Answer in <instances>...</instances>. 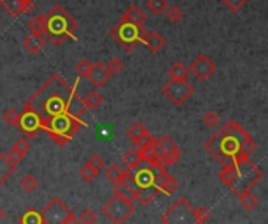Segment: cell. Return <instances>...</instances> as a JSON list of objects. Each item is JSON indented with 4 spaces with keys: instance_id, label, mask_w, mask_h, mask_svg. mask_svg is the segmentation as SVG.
Returning a JSON list of instances; mask_svg holds the SVG:
<instances>
[{
    "instance_id": "6da1fadb",
    "label": "cell",
    "mask_w": 268,
    "mask_h": 224,
    "mask_svg": "<svg viewBox=\"0 0 268 224\" xmlns=\"http://www.w3.org/2000/svg\"><path fill=\"white\" fill-rule=\"evenodd\" d=\"M80 78L69 85L60 74L54 72L24 102L22 108L35 113L44 130L58 146H65L86 125L82 116L86 107L77 91Z\"/></svg>"
},
{
    "instance_id": "7a4b0ae2",
    "label": "cell",
    "mask_w": 268,
    "mask_h": 224,
    "mask_svg": "<svg viewBox=\"0 0 268 224\" xmlns=\"http://www.w3.org/2000/svg\"><path fill=\"white\" fill-rule=\"evenodd\" d=\"M257 145L245 129L235 121H226L219 129L204 143L206 149L221 166L248 160Z\"/></svg>"
},
{
    "instance_id": "3957f363",
    "label": "cell",
    "mask_w": 268,
    "mask_h": 224,
    "mask_svg": "<svg viewBox=\"0 0 268 224\" xmlns=\"http://www.w3.org/2000/svg\"><path fill=\"white\" fill-rule=\"evenodd\" d=\"M219 181L228 185L235 195L240 196L242 193L253 190L263 177V172L259 166L248 160H242L239 163L223 166V169L218 174Z\"/></svg>"
},
{
    "instance_id": "277c9868",
    "label": "cell",
    "mask_w": 268,
    "mask_h": 224,
    "mask_svg": "<svg viewBox=\"0 0 268 224\" xmlns=\"http://www.w3.org/2000/svg\"><path fill=\"white\" fill-rule=\"evenodd\" d=\"M78 24L61 5H54L44 14V36L51 39L54 46H61L66 39L77 41Z\"/></svg>"
},
{
    "instance_id": "5b68a950",
    "label": "cell",
    "mask_w": 268,
    "mask_h": 224,
    "mask_svg": "<svg viewBox=\"0 0 268 224\" xmlns=\"http://www.w3.org/2000/svg\"><path fill=\"white\" fill-rule=\"evenodd\" d=\"M110 35L125 52H132L138 44H145L148 31L143 25H133L119 21L112 27Z\"/></svg>"
},
{
    "instance_id": "8992f818",
    "label": "cell",
    "mask_w": 268,
    "mask_h": 224,
    "mask_svg": "<svg viewBox=\"0 0 268 224\" xmlns=\"http://www.w3.org/2000/svg\"><path fill=\"white\" fill-rule=\"evenodd\" d=\"M135 212L133 201L124 198L118 193L113 195L112 199H108L102 205V213L115 224H124Z\"/></svg>"
},
{
    "instance_id": "52a82bcc",
    "label": "cell",
    "mask_w": 268,
    "mask_h": 224,
    "mask_svg": "<svg viewBox=\"0 0 268 224\" xmlns=\"http://www.w3.org/2000/svg\"><path fill=\"white\" fill-rule=\"evenodd\" d=\"M165 224H198L193 205L185 198H179L169 209L162 215Z\"/></svg>"
},
{
    "instance_id": "ba28073f",
    "label": "cell",
    "mask_w": 268,
    "mask_h": 224,
    "mask_svg": "<svg viewBox=\"0 0 268 224\" xmlns=\"http://www.w3.org/2000/svg\"><path fill=\"white\" fill-rule=\"evenodd\" d=\"M39 213L42 218V224H65L68 219L74 216L69 207L60 198L51 199L49 204H47Z\"/></svg>"
},
{
    "instance_id": "9c48e42d",
    "label": "cell",
    "mask_w": 268,
    "mask_h": 224,
    "mask_svg": "<svg viewBox=\"0 0 268 224\" xmlns=\"http://www.w3.org/2000/svg\"><path fill=\"white\" fill-rule=\"evenodd\" d=\"M165 98L172 105H182L193 96V86L188 83V80H169L163 86Z\"/></svg>"
},
{
    "instance_id": "30bf717a",
    "label": "cell",
    "mask_w": 268,
    "mask_h": 224,
    "mask_svg": "<svg viewBox=\"0 0 268 224\" xmlns=\"http://www.w3.org/2000/svg\"><path fill=\"white\" fill-rule=\"evenodd\" d=\"M188 71H190L198 80H207L216 72V65L210 57L201 54L190 63Z\"/></svg>"
},
{
    "instance_id": "8fae6325",
    "label": "cell",
    "mask_w": 268,
    "mask_h": 224,
    "mask_svg": "<svg viewBox=\"0 0 268 224\" xmlns=\"http://www.w3.org/2000/svg\"><path fill=\"white\" fill-rule=\"evenodd\" d=\"M16 127H19V129L24 132V135L28 138H33L41 130L38 116L28 110H24V108H22V111H19V121H18V125Z\"/></svg>"
},
{
    "instance_id": "7c38bea8",
    "label": "cell",
    "mask_w": 268,
    "mask_h": 224,
    "mask_svg": "<svg viewBox=\"0 0 268 224\" xmlns=\"http://www.w3.org/2000/svg\"><path fill=\"white\" fill-rule=\"evenodd\" d=\"M125 137L132 140V143H133L135 148H141V146H145L146 143L149 141L151 133H149V130L146 129V125H143V122L135 121V122L129 127V129L125 130Z\"/></svg>"
},
{
    "instance_id": "4fadbf2b",
    "label": "cell",
    "mask_w": 268,
    "mask_h": 224,
    "mask_svg": "<svg viewBox=\"0 0 268 224\" xmlns=\"http://www.w3.org/2000/svg\"><path fill=\"white\" fill-rule=\"evenodd\" d=\"M112 77L113 75L108 72V69H107V66L104 65V63L102 61H96L91 66V71H90V74H88L86 78L96 88H101V86H105V83H108Z\"/></svg>"
},
{
    "instance_id": "5bb4252c",
    "label": "cell",
    "mask_w": 268,
    "mask_h": 224,
    "mask_svg": "<svg viewBox=\"0 0 268 224\" xmlns=\"http://www.w3.org/2000/svg\"><path fill=\"white\" fill-rule=\"evenodd\" d=\"M22 46L30 55H38L46 47V38L39 33H28L27 36H24Z\"/></svg>"
},
{
    "instance_id": "9a60e30c",
    "label": "cell",
    "mask_w": 268,
    "mask_h": 224,
    "mask_svg": "<svg viewBox=\"0 0 268 224\" xmlns=\"http://www.w3.org/2000/svg\"><path fill=\"white\" fill-rule=\"evenodd\" d=\"M121 21L122 22L133 24V25H143L148 21V16H146V13L141 10L138 5H132V7H129L127 10L122 13Z\"/></svg>"
},
{
    "instance_id": "2e32d148",
    "label": "cell",
    "mask_w": 268,
    "mask_h": 224,
    "mask_svg": "<svg viewBox=\"0 0 268 224\" xmlns=\"http://www.w3.org/2000/svg\"><path fill=\"white\" fill-rule=\"evenodd\" d=\"M159 195H160L159 185L152 184V185H149V187H145V188L137 190L135 195H133V201H138L141 205H149Z\"/></svg>"
},
{
    "instance_id": "e0dca14e",
    "label": "cell",
    "mask_w": 268,
    "mask_h": 224,
    "mask_svg": "<svg viewBox=\"0 0 268 224\" xmlns=\"http://www.w3.org/2000/svg\"><path fill=\"white\" fill-rule=\"evenodd\" d=\"M141 160H143V158H141L140 149L133 146L129 151H125V154L121 157V163H122L125 171H132L135 166H138L141 163Z\"/></svg>"
},
{
    "instance_id": "ac0fdd59",
    "label": "cell",
    "mask_w": 268,
    "mask_h": 224,
    "mask_svg": "<svg viewBox=\"0 0 268 224\" xmlns=\"http://www.w3.org/2000/svg\"><path fill=\"white\" fill-rule=\"evenodd\" d=\"M165 44H166V39L162 33H159V31H148L146 39H145V46L151 52H154V54L160 52L165 47Z\"/></svg>"
},
{
    "instance_id": "d6986e66",
    "label": "cell",
    "mask_w": 268,
    "mask_h": 224,
    "mask_svg": "<svg viewBox=\"0 0 268 224\" xmlns=\"http://www.w3.org/2000/svg\"><path fill=\"white\" fill-rule=\"evenodd\" d=\"M14 171H16V166L10 162L8 157L0 151V187L11 177Z\"/></svg>"
},
{
    "instance_id": "ffe728a7",
    "label": "cell",
    "mask_w": 268,
    "mask_h": 224,
    "mask_svg": "<svg viewBox=\"0 0 268 224\" xmlns=\"http://www.w3.org/2000/svg\"><path fill=\"white\" fill-rule=\"evenodd\" d=\"M82 101H83L86 110H96V108H99L102 105L104 96L98 89H91V91L86 93L85 98H82Z\"/></svg>"
},
{
    "instance_id": "44dd1931",
    "label": "cell",
    "mask_w": 268,
    "mask_h": 224,
    "mask_svg": "<svg viewBox=\"0 0 268 224\" xmlns=\"http://www.w3.org/2000/svg\"><path fill=\"white\" fill-rule=\"evenodd\" d=\"M179 188V182L176 181L174 175H171L169 172L165 175V177L162 179V182L159 184V190H160V193L163 195H172V193H176V190Z\"/></svg>"
},
{
    "instance_id": "7402d4cb",
    "label": "cell",
    "mask_w": 268,
    "mask_h": 224,
    "mask_svg": "<svg viewBox=\"0 0 268 224\" xmlns=\"http://www.w3.org/2000/svg\"><path fill=\"white\" fill-rule=\"evenodd\" d=\"M157 141H159V145H160V148H162V151H163V155L165 154H176V155H181V148L176 145V141L172 140L171 137H168V135H163V137H160V138H157ZM162 155V157H163ZM162 160V158H160Z\"/></svg>"
},
{
    "instance_id": "603a6c76",
    "label": "cell",
    "mask_w": 268,
    "mask_h": 224,
    "mask_svg": "<svg viewBox=\"0 0 268 224\" xmlns=\"http://www.w3.org/2000/svg\"><path fill=\"white\" fill-rule=\"evenodd\" d=\"M168 75L171 80H187L188 75H190V71L184 65V63H174L169 69H168Z\"/></svg>"
},
{
    "instance_id": "cb8c5ba5",
    "label": "cell",
    "mask_w": 268,
    "mask_h": 224,
    "mask_svg": "<svg viewBox=\"0 0 268 224\" xmlns=\"http://www.w3.org/2000/svg\"><path fill=\"white\" fill-rule=\"evenodd\" d=\"M0 7H2L11 18H18L22 14V0H0Z\"/></svg>"
},
{
    "instance_id": "d4e9b609",
    "label": "cell",
    "mask_w": 268,
    "mask_h": 224,
    "mask_svg": "<svg viewBox=\"0 0 268 224\" xmlns=\"http://www.w3.org/2000/svg\"><path fill=\"white\" fill-rule=\"evenodd\" d=\"M239 199H240V205L243 207V209H246V210H254L256 207L259 205V198L256 195L251 193V191L242 193L239 196Z\"/></svg>"
},
{
    "instance_id": "484cf974",
    "label": "cell",
    "mask_w": 268,
    "mask_h": 224,
    "mask_svg": "<svg viewBox=\"0 0 268 224\" xmlns=\"http://www.w3.org/2000/svg\"><path fill=\"white\" fill-rule=\"evenodd\" d=\"M19 224H42L41 213L36 209H30V210H27L25 213L21 215Z\"/></svg>"
},
{
    "instance_id": "4316f807",
    "label": "cell",
    "mask_w": 268,
    "mask_h": 224,
    "mask_svg": "<svg viewBox=\"0 0 268 224\" xmlns=\"http://www.w3.org/2000/svg\"><path fill=\"white\" fill-rule=\"evenodd\" d=\"M146 7L154 16H162L168 10V0H148Z\"/></svg>"
},
{
    "instance_id": "83f0119b",
    "label": "cell",
    "mask_w": 268,
    "mask_h": 224,
    "mask_svg": "<svg viewBox=\"0 0 268 224\" xmlns=\"http://www.w3.org/2000/svg\"><path fill=\"white\" fill-rule=\"evenodd\" d=\"M30 33H39L44 35V16L42 14H36L35 18H31L27 24Z\"/></svg>"
},
{
    "instance_id": "f1b7e54d",
    "label": "cell",
    "mask_w": 268,
    "mask_h": 224,
    "mask_svg": "<svg viewBox=\"0 0 268 224\" xmlns=\"http://www.w3.org/2000/svg\"><path fill=\"white\" fill-rule=\"evenodd\" d=\"M122 174H124V169L119 166V165H112V166H108L107 168V171H105V175H107V179L110 181V182H113V184H118V182H121V179H122Z\"/></svg>"
},
{
    "instance_id": "f546056e",
    "label": "cell",
    "mask_w": 268,
    "mask_h": 224,
    "mask_svg": "<svg viewBox=\"0 0 268 224\" xmlns=\"http://www.w3.org/2000/svg\"><path fill=\"white\" fill-rule=\"evenodd\" d=\"M21 187L27 191V193H33V191L38 188V179L33 174H25L21 181Z\"/></svg>"
},
{
    "instance_id": "4dcf8cb0",
    "label": "cell",
    "mask_w": 268,
    "mask_h": 224,
    "mask_svg": "<svg viewBox=\"0 0 268 224\" xmlns=\"http://www.w3.org/2000/svg\"><path fill=\"white\" fill-rule=\"evenodd\" d=\"M78 175H80V179H82L83 182H93V181L99 175V172L86 163V165H83V166L80 168V171H78Z\"/></svg>"
},
{
    "instance_id": "1f68e13d",
    "label": "cell",
    "mask_w": 268,
    "mask_h": 224,
    "mask_svg": "<svg viewBox=\"0 0 268 224\" xmlns=\"http://www.w3.org/2000/svg\"><path fill=\"white\" fill-rule=\"evenodd\" d=\"M91 66H93V63H90L86 58L78 61L75 65V74L78 75V78H86L91 71Z\"/></svg>"
},
{
    "instance_id": "d6a6232c",
    "label": "cell",
    "mask_w": 268,
    "mask_h": 224,
    "mask_svg": "<svg viewBox=\"0 0 268 224\" xmlns=\"http://www.w3.org/2000/svg\"><path fill=\"white\" fill-rule=\"evenodd\" d=\"M2 119H4L8 125L16 127V125H18V121H19V111L14 110V108H7L4 113H2Z\"/></svg>"
},
{
    "instance_id": "836d02e7",
    "label": "cell",
    "mask_w": 268,
    "mask_h": 224,
    "mask_svg": "<svg viewBox=\"0 0 268 224\" xmlns=\"http://www.w3.org/2000/svg\"><path fill=\"white\" fill-rule=\"evenodd\" d=\"M113 185H115V187H113V191H115V193H118V195H121V196H124V198H127V199L133 201L135 191H133L130 187H127V185L122 184V182H118V184H113Z\"/></svg>"
},
{
    "instance_id": "e575fe53",
    "label": "cell",
    "mask_w": 268,
    "mask_h": 224,
    "mask_svg": "<svg viewBox=\"0 0 268 224\" xmlns=\"http://www.w3.org/2000/svg\"><path fill=\"white\" fill-rule=\"evenodd\" d=\"M107 69H108L110 74L115 75V74H118V72H121L124 69V61L119 57L110 58V61L107 63Z\"/></svg>"
},
{
    "instance_id": "d590c367",
    "label": "cell",
    "mask_w": 268,
    "mask_h": 224,
    "mask_svg": "<svg viewBox=\"0 0 268 224\" xmlns=\"http://www.w3.org/2000/svg\"><path fill=\"white\" fill-rule=\"evenodd\" d=\"M165 13H166L168 19H169L172 24H179V22L184 19V11H182L179 7H171V8H168Z\"/></svg>"
},
{
    "instance_id": "8d00e7d4",
    "label": "cell",
    "mask_w": 268,
    "mask_h": 224,
    "mask_svg": "<svg viewBox=\"0 0 268 224\" xmlns=\"http://www.w3.org/2000/svg\"><path fill=\"white\" fill-rule=\"evenodd\" d=\"M223 5L231 10L232 13H239L246 4H248V0H221Z\"/></svg>"
},
{
    "instance_id": "74e56055",
    "label": "cell",
    "mask_w": 268,
    "mask_h": 224,
    "mask_svg": "<svg viewBox=\"0 0 268 224\" xmlns=\"http://www.w3.org/2000/svg\"><path fill=\"white\" fill-rule=\"evenodd\" d=\"M78 221H80L82 224H94L98 221V213L91 209H85L80 213V216H78Z\"/></svg>"
},
{
    "instance_id": "f35d334b",
    "label": "cell",
    "mask_w": 268,
    "mask_h": 224,
    "mask_svg": "<svg viewBox=\"0 0 268 224\" xmlns=\"http://www.w3.org/2000/svg\"><path fill=\"white\" fill-rule=\"evenodd\" d=\"M13 148H14L16 151H19V152L25 157V154H28V151L31 149V145H30V141H28L27 138H18V140L14 141Z\"/></svg>"
},
{
    "instance_id": "ab89813d",
    "label": "cell",
    "mask_w": 268,
    "mask_h": 224,
    "mask_svg": "<svg viewBox=\"0 0 268 224\" xmlns=\"http://www.w3.org/2000/svg\"><path fill=\"white\" fill-rule=\"evenodd\" d=\"M202 122L206 124L207 127H216L218 122H219V116H218V113H215L213 110H210L202 116Z\"/></svg>"
},
{
    "instance_id": "60d3db41",
    "label": "cell",
    "mask_w": 268,
    "mask_h": 224,
    "mask_svg": "<svg viewBox=\"0 0 268 224\" xmlns=\"http://www.w3.org/2000/svg\"><path fill=\"white\" fill-rule=\"evenodd\" d=\"M88 165L96 169L98 172H101V169L105 166V162H104V158L99 157V155H91L90 160H88Z\"/></svg>"
},
{
    "instance_id": "b9f144b4",
    "label": "cell",
    "mask_w": 268,
    "mask_h": 224,
    "mask_svg": "<svg viewBox=\"0 0 268 224\" xmlns=\"http://www.w3.org/2000/svg\"><path fill=\"white\" fill-rule=\"evenodd\" d=\"M7 157H8V160H10V162H11L14 166H18V165L22 162V158H24V155H22L19 151H16L14 148L10 149V152L7 154Z\"/></svg>"
},
{
    "instance_id": "7bdbcfd3",
    "label": "cell",
    "mask_w": 268,
    "mask_h": 224,
    "mask_svg": "<svg viewBox=\"0 0 268 224\" xmlns=\"http://www.w3.org/2000/svg\"><path fill=\"white\" fill-rule=\"evenodd\" d=\"M195 215H196L198 224H201V222H206V221L210 218V212L206 209V207H199V209H195Z\"/></svg>"
},
{
    "instance_id": "ee69618b",
    "label": "cell",
    "mask_w": 268,
    "mask_h": 224,
    "mask_svg": "<svg viewBox=\"0 0 268 224\" xmlns=\"http://www.w3.org/2000/svg\"><path fill=\"white\" fill-rule=\"evenodd\" d=\"M35 2L33 0H22V14H30L35 10Z\"/></svg>"
},
{
    "instance_id": "f6af8a7d",
    "label": "cell",
    "mask_w": 268,
    "mask_h": 224,
    "mask_svg": "<svg viewBox=\"0 0 268 224\" xmlns=\"http://www.w3.org/2000/svg\"><path fill=\"white\" fill-rule=\"evenodd\" d=\"M65 224H82V222H80V221H78V219H77L75 216H72V218H71V219H68V221H66Z\"/></svg>"
},
{
    "instance_id": "bcb514c9",
    "label": "cell",
    "mask_w": 268,
    "mask_h": 224,
    "mask_svg": "<svg viewBox=\"0 0 268 224\" xmlns=\"http://www.w3.org/2000/svg\"><path fill=\"white\" fill-rule=\"evenodd\" d=\"M5 216V212H4V209H2V207H0V219H2Z\"/></svg>"
},
{
    "instance_id": "7dc6e473",
    "label": "cell",
    "mask_w": 268,
    "mask_h": 224,
    "mask_svg": "<svg viewBox=\"0 0 268 224\" xmlns=\"http://www.w3.org/2000/svg\"><path fill=\"white\" fill-rule=\"evenodd\" d=\"M162 224H165V222H162Z\"/></svg>"
}]
</instances>
